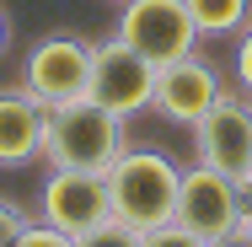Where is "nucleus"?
Returning a JSON list of instances; mask_svg holds the SVG:
<instances>
[{"label":"nucleus","instance_id":"9","mask_svg":"<svg viewBox=\"0 0 252 247\" xmlns=\"http://www.w3.org/2000/svg\"><path fill=\"white\" fill-rule=\"evenodd\" d=\"M220 92H225V86H220V70H215L209 59H199V54H188V59L156 70V97H151V107L161 113V118L193 129L204 113L220 102Z\"/></svg>","mask_w":252,"mask_h":247},{"label":"nucleus","instance_id":"8","mask_svg":"<svg viewBox=\"0 0 252 247\" xmlns=\"http://www.w3.org/2000/svg\"><path fill=\"white\" fill-rule=\"evenodd\" d=\"M43 220L64 237H86L92 226L113 220V194L107 172H81V167H54L43 183Z\"/></svg>","mask_w":252,"mask_h":247},{"label":"nucleus","instance_id":"15","mask_svg":"<svg viewBox=\"0 0 252 247\" xmlns=\"http://www.w3.org/2000/svg\"><path fill=\"white\" fill-rule=\"evenodd\" d=\"M22 226H27V215H22L11 199H0V247L16 242V237H22Z\"/></svg>","mask_w":252,"mask_h":247},{"label":"nucleus","instance_id":"3","mask_svg":"<svg viewBox=\"0 0 252 247\" xmlns=\"http://www.w3.org/2000/svg\"><path fill=\"white\" fill-rule=\"evenodd\" d=\"M247 188L242 183H231L225 172H215V167H188L183 172V188H177V226H188L193 237H204L209 247H220L225 237H242V226H247Z\"/></svg>","mask_w":252,"mask_h":247},{"label":"nucleus","instance_id":"20","mask_svg":"<svg viewBox=\"0 0 252 247\" xmlns=\"http://www.w3.org/2000/svg\"><path fill=\"white\" fill-rule=\"evenodd\" d=\"M118 5H124V0H118Z\"/></svg>","mask_w":252,"mask_h":247},{"label":"nucleus","instance_id":"19","mask_svg":"<svg viewBox=\"0 0 252 247\" xmlns=\"http://www.w3.org/2000/svg\"><path fill=\"white\" fill-rule=\"evenodd\" d=\"M242 231H247V237H252V215H247V226H242Z\"/></svg>","mask_w":252,"mask_h":247},{"label":"nucleus","instance_id":"13","mask_svg":"<svg viewBox=\"0 0 252 247\" xmlns=\"http://www.w3.org/2000/svg\"><path fill=\"white\" fill-rule=\"evenodd\" d=\"M140 247H209L204 237H193L188 226H177V220H166V226H156V231H145V242Z\"/></svg>","mask_w":252,"mask_h":247},{"label":"nucleus","instance_id":"1","mask_svg":"<svg viewBox=\"0 0 252 247\" xmlns=\"http://www.w3.org/2000/svg\"><path fill=\"white\" fill-rule=\"evenodd\" d=\"M177 188H183V167L161 150H118V161L107 167V194L113 215L134 231H156L177 215Z\"/></svg>","mask_w":252,"mask_h":247},{"label":"nucleus","instance_id":"14","mask_svg":"<svg viewBox=\"0 0 252 247\" xmlns=\"http://www.w3.org/2000/svg\"><path fill=\"white\" fill-rule=\"evenodd\" d=\"M11 247H75V237H64V231H54L49 220H38V226H22V237Z\"/></svg>","mask_w":252,"mask_h":247},{"label":"nucleus","instance_id":"7","mask_svg":"<svg viewBox=\"0 0 252 247\" xmlns=\"http://www.w3.org/2000/svg\"><path fill=\"white\" fill-rule=\"evenodd\" d=\"M193 150H199L204 167L252 188V97L220 92V102L193 124Z\"/></svg>","mask_w":252,"mask_h":247},{"label":"nucleus","instance_id":"17","mask_svg":"<svg viewBox=\"0 0 252 247\" xmlns=\"http://www.w3.org/2000/svg\"><path fill=\"white\" fill-rule=\"evenodd\" d=\"M220 247H252V237H247V231H242V237H225V242H220Z\"/></svg>","mask_w":252,"mask_h":247},{"label":"nucleus","instance_id":"4","mask_svg":"<svg viewBox=\"0 0 252 247\" xmlns=\"http://www.w3.org/2000/svg\"><path fill=\"white\" fill-rule=\"evenodd\" d=\"M113 38H124L134 54H145L161 70V65H177V59L193 54L199 27H193V16H188L183 0H124Z\"/></svg>","mask_w":252,"mask_h":247},{"label":"nucleus","instance_id":"2","mask_svg":"<svg viewBox=\"0 0 252 247\" xmlns=\"http://www.w3.org/2000/svg\"><path fill=\"white\" fill-rule=\"evenodd\" d=\"M124 150V118L97 107L92 97L49 107L43 118V161L49 167H81V172H107Z\"/></svg>","mask_w":252,"mask_h":247},{"label":"nucleus","instance_id":"12","mask_svg":"<svg viewBox=\"0 0 252 247\" xmlns=\"http://www.w3.org/2000/svg\"><path fill=\"white\" fill-rule=\"evenodd\" d=\"M140 242H145V231L124 226L118 215H113V220H102V226H92L86 237H75V247H140Z\"/></svg>","mask_w":252,"mask_h":247},{"label":"nucleus","instance_id":"11","mask_svg":"<svg viewBox=\"0 0 252 247\" xmlns=\"http://www.w3.org/2000/svg\"><path fill=\"white\" fill-rule=\"evenodd\" d=\"M183 5L193 16L199 38H231V33L247 27V16H252V0H183Z\"/></svg>","mask_w":252,"mask_h":247},{"label":"nucleus","instance_id":"16","mask_svg":"<svg viewBox=\"0 0 252 247\" xmlns=\"http://www.w3.org/2000/svg\"><path fill=\"white\" fill-rule=\"evenodd\" d=\"M236 81H242V97H252V22L236 43Z\"/></svg>","mask_w":252,"mask_h":247},{"label":"nucleus","instance_id":"18","mask_svg":"<svg viewBox=\"0 0 252 247\" xmlns=\"http://www.w3.org/2000/svg\"><path fill=\"white\" fill-rule=\"evenodd\" d=\"M11 43V22H5V11H0V49Z\"/></svg>","mask_w":252,"mask_h":247},{"label":"nucleus","instance_id":"10","mask_svg":"<svg viewBox=\"0 0 252 247\" xmlns=\"http://www.w3.org/2000/svg\"><path fill=\"white\" fill-rule=\"evenodd\" d=\"M43 118L49 107L32 92L0 86V167H27L43 156Z\"/></svg>","mask_w":252,"mask_h":247},{"label":"nucleus","instance_id":"5","mask_svg":"<svg viewBox=\"0 0 252 247\" xmlns=\"http://www.w3.org/2000/svg\"><path fill=\"white\" fill-rule=\"evenodd\" d=\"M86 97L118 113V118H134L145 113L156 97V65L145 54H134L124 38H107V43H92V81H86Z\"/></svg>","mask_w":252,"mask_h":247},{"label":"nucleus","instance_id":"6","mask_svg":"<svg viewBox=\"0 0 252 247\" xmlns=\"http://www.w3.org/2000/svg\"><path fill=\"white\" fill-rule=\"evenodd\" d=\"M86 81H92V43L75 33H49L43 43H32L27 65H22V92H32L43 107L81 102Z\"/></svg>","mask_w":252,"mask_h":247}]
</instances>
